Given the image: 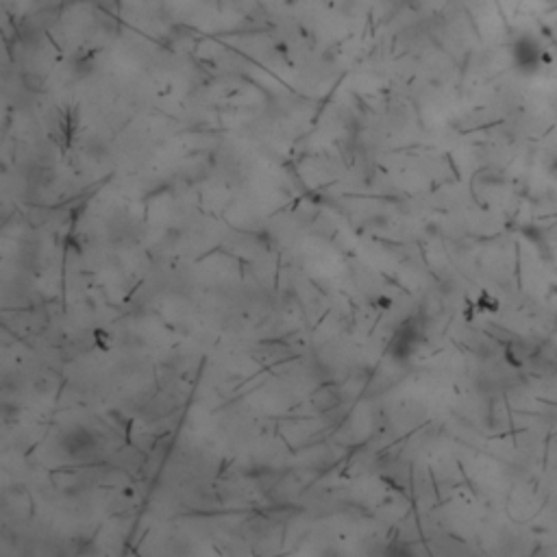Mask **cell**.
<instances>
[{
    "mask_svg": "<svg viewBox=\"0 0 557 557\" xmlns=\"http://www.w3.org/2000/svg\"><path fill=\"white\" fill-rule=\"evenodd\" d=\"M512 63L521 74H536L547 63V50L536 35L523 33L512 42Z\"/></svg>",
    "mask_w": 557,
    "mask_h": 557,
    "instance_id": "obj_1",
    "label": "cell"
},
{
    "mask_svg": "<svg viewBox=\"0 0 557 557\" xmlns=\"http://www.w3.org/2000/svg\"><path fill=\"white\" fill-rule=\"evenodd\" d=\"M416 344H418V329L412 327V324H405L396 333L394 342H392V355L399 357V359H405L414 353Z\"/></svg>",
    "mask_w": 557,
    "mask_h": 557,
    "instance_id": "obj_3",
    "label": "cell"
},
{
    "mask_svg": "<svg viewBox=\"0 0 557 557\" xmlns=\"http://www.w3.org/2000/svg\"><path fill=\"white\" fill-rule=\"evenodd\" d=\"M63 447L74 458H85L96 451V438L87 431V429H72V431L63 438Z\"/></svg>",
    "mask_w": 557,
    "mask_h": 557,
    "instance_id": "obj_2",
    "label": "cell"
},
{
    "mask_svg": "<svg viewBox=\"0 0 557 557\" xmlns=\"http://www.w3.org/2000/svg\"><path fill=\"white\" fill-rule=\"evenodd\" d=\"M313 399H324V403L320 405L318 410H322V412H327V410H331V407H335V405L340 403V394H337V390L335 388H331V386H327V388H322V390H318L313 394Z\"/></svg>",
    "mask_w": 557,
    "mask_h": 557,
    "instance_id": "obj_4",
    "label": "cell"
}]
</instances>
